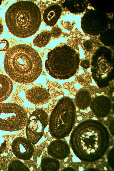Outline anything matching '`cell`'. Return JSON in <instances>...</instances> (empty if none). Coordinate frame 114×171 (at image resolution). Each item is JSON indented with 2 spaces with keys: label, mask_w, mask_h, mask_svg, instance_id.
I'll return each instance as SVG.
<instances>
[{
  "label": "cell",
  "mask_w": 114,
  "mask_h": 171,
  "mask_svg": "<svg viewBox=\"0 0 114 171\" xmlns=\"http://www.w3.org/2000/svg\"><path fill=\"white\" fill-rule=\"evenodd\" d=\"M13 153L20 159L28 160L33 154L34 148L32 143L27 139L19 137L15 139L11 145Z\"/></svg>",
  "instance_id": "cell-9"
},
{
  "label": "cell",
  "mask_w": 114,
  "mask_h": 171,
  "mask_svg": "<svg viewBox=\"0 0 114 171\" xmlns=\"http://www.w3.org/2000/svg\"><path fill=\"white\" fill-rule=\"evenodd\" d=\"M27 119V112L19 105L13 103H0V130L19 131L25 126Z\"/></svg>",
  "instance_id": "cell-6"
},
{
  "label": "cell",
  "mask_w": 114,
  "mask_h": 171,
  "mask_svg": "<svg viewBox=\"0 0 114 171\" xmlns=\"http://www.w3.org/2000/svg\"><path fill=\"white\" fill-rule=\"evenodd\" d=\"M92 78L91 74L88 72H85L77 76L76 80L80 85L85 86H88L91 83Z\"/></svg>",
  "instance_id": "cell-18"
},
{
  "label": "cell",
  "mask_w": 114,
  "mask_h": 171,
  "mask_svg": "<svg viewBox=\"0 0 114 171\" xmlns=\"http://www.w3.org/2000/svg\"><path fill=\"white\" fill-rule=\"evenodd\" d=\"M89 106L95 115L99 118H104L107 117L110 113L112 103L109 97L101 95L91 99Z\"/></svg>",
  "instance_id": "cell-10"
},
{
  "label": "cell",
  "mask_w": 114,
  "mask_h": 171,
  "mask_svg": "<svg viewBox=\"0 0 114 171\" xmlns=\"http://www.w3.org/2000/svg\"><path fill=\"white\" fill-rule=\"evenodd\" d=\"M5 20L9 30L13 34L24 38L32 36L38 30L41 14L35 3L21 1L9 7L5 13Z\"/></svg>",
  "instance_id": "cell-3"
},
{
  "label": "cell",
  "mask_w": 114,
  "mask_h": 171,
  "mask_svg": "<svg viewBox=\"0 0 114 171\" xmlns=\"http://www.w3.org/2000/svg\"><path fill=\"white\" fill-rule=\"evenodd\" d=\"M13 88L12 82L7 76L0 74V103L9 96Z\"/></svg>",
  "instance_id": "cell-15"
},
{
  "label": "cell",
  "mask_w": 114,
  "mask_h": 171,
  "mask_svg": "<svg viewBox=\"0 0 114 171\" xmlns=\"http://www.w3.org/2000/svg\"><path fill=\"white\" fill-rule=\"evenodd\" d=\"M91 99V95L89 91L82 89L76 93L74 103L78 109L84 110L89 106Z\"/></svg>",
  "instance_id": "cell-14"
},
{
  "label": "cell",
  "mask_w": 114,
  "mask_h": 171,
  "mask_svg": "<svg viewBox=\"0 0 114 171\" xmlns=\"http://www.w3.org/2000/svg\"><path fill=\"white\" fill-rule=\"evenodd\" d=\"M109 130L110 132L112 134V135H113V121L112 122H111L110 124L109 127Z\"/></svg>",
  "instance_id": "cell-26"
},
{
  "label": "cell",
  "mask_w": 114,
  "mask_h": 171,
  "mask_svg": "<svg viewBox=\"0 0 114 171\" xmlns=\"http://www.w3.org/2000/svg\"><path fill=\"white\" fill-rule=\"evenodd\" d=\"M25 97L29 102L36 105L46 104L50 99L49 91L45 88L39 86L28 89L26 92Z\"/></svg>",
  "instance_id": "cell-11"
},
{
  "label": "cell",
  "mask_w": 114,
  "mask_h": 171,
  "mask_svg": "<svg viewBox=\"0 0 114 171\" xmlns=\"http://www.w3.org/2000/svg\"><path fill=\"white\" fill-rule=\"evenodd\" d=\"M3 31V27L2 23L1 20L0 19V35H1Z\"/></svg>",
  "instance_id": "cell-27"
},
{
  "label": "cell",
  "mask_w": 114,
  "mask_h": 171,
  "mask_svg": "<svg viewBox=\"0 0 114 171\" xmlns=\"http://www.w3.org/2000/svg\"><path fill=\"white\" fill-rule=\"evenodd\" d=\"M6 147V142L4 138L0 135V154L4 151Z\"/></svg>",
  "instance_id": "cell-24"
},
{
  "label": "cell",
  "mask_w": 114,
  "mask_h": 171,
  "mask_svg": "<svg viewBox=\"0 0 114 171\" xmlns=\"http://www.w3.org/2000/svg\"><path fill=\"white\" fill-rule=\"evenodd\" d=\"M80 61L79 56L75 52H63L57 47L48 53L45 66L47 73L52 78L66 80L78 73Z\"/></svg>",
  "instance_id": "cell-4"
},
{
  "label": "cell",
  "mask_w": 114,
  "mask_h": 171,
  "mask_svg": "<svg viewBox=\"0 0 114 171\" xmlns=\"http://www.w3.org/2000/svg\"><path fill=\"white\" fill-rule=\"evenodd\" d=\"M48 154L56 159L63 160L70 154V148L67 142L61 139H58L52 141L47 149Z\"/></svg>",
  "instance_id": "cell-12"
},
{
  "label": "cell",
  "mask_w": 114,
  "mask_h": 171,
  "mask_svg": "<svg viewBox=\"0 0 114 171\" xmlns=\"http://www.w3.org/2000/svg\"><path fill=\"white\" fill-rule=\"evenodd\" d=\"M113 59L110 54H97L93 56L91 75L99 88L106 87L113 80Z\"/></svg>",
  "instance_id": "cell-7"
},
{
  "label": "cell",
  "mask_w": 114,
  "mask_h": 171,
  "mask_svg": "<svg viewBox=\"0 0 114 171\" xmlns=\"http://www.w3.org/2000/svg\"><path fill=\"white\" fill-rule=\"evenodd\" d=\"M83 46L85 49L87 51H89L93 49V42L90 40H87L83 43Z\"/></svg>",
  "instance_id": "cell-23"
},
{
  "label": "cell",
  "mask_w": 114,
  "mask_h": 171,
  "mask_svg": "<svg viewBox=\"0 0 114 171\" xmlns=\"http://www.w3.org/2000/svg\"><path fill=\"white\" fill-rule=\"evenodd\" d=\"M80 64L81 66L84 69H87L90 67V63L89 60L85 59L81 61Z\"/></svg>",
  "instance_id": "cell-25"
},
{
  "label": "cell",
  "mask_w": 114,
  "mask_h": 171,
  "mask_svg": "<svg viewBox=\"0 0 114 171\" xmlns=\"http://www.w3.org/2000/svg\"><path fill=\"white\" fill-rule=\"evenodd\" d=\"M51 36L54 38H58L62 33L61 29L58 26L54 27L50 31Z\"/></svg>",
  "instance_id": "cell-20"
},
{
  "label": "cell",
  "mask_w": 114,
  "mask_h": 171,
  "mask_svg": "<svg viewBox=\"0 0 114 171\" xmlns=\"http://www.w3.org/2000/svg\"><path fill=\"white\" fill-rule=\"evenodd\" d=\"M51 35L50 31L47 30L42 31L37 34L33 40L34 45L41 48L46 46L49 42Z\"/></svg>",
  "instance_id": "cell-17"
},
{
  "label": "cell",
  "mask_w": 114,
  "mask_h": 171,
  "mask_svg": "<svg viewBox=\"0 0 114 171\" xmlns=\"http://www.w3.org/2000/svg\"><path fill=\"white\" fill-rule=\"evenodd\" d=\"M2 2V0H0V6L1 5V4Z\"/></svg>",
  "instance_id": "cell-29"
},
{
  "label": "cell",
  "mask_w": 114,
  "mask_h": 171,
  "mask_svg": "<svg viewBox=\"0 0 114 171\" xmlns=\"http://www.w3.org/2000/svg\"><path fill=\"white\" fill-rule=\"evenodd\" d=\"M70 141L72 150L77 157L84 161L92 162L104 155L109 143V134L101 122L88 119L75 128Z\"/></svg>",
  "instance_id": "cell-1"
},
{
  "label": "cell",
  "mask_w": 114,
  "mask_h": 171,
  "mask_svg": "<svg viewBox=\"0 0 114 171\" xmlns=\"http://www.w3.org/2000/svg\"><path fill=\"white\" fill-rule=\"evenodd\" d=\"M9 46V42L7 40H0V51H7L8 50Z\"/></svg>",
  "instance_id": "cell-21"
},
{
  "label": "cell",
  "mask_w": 114,
  "mask_h": 171,
  "mask_svg": "<svg viewBox=\"0 0 114 171\" xmlns=\"http://www.w3.org/2000/svg\"><path fill=\"white\" fill-rule=\"evenodd\" d=\"M4 66L10 77L21 84L34 81L40 75L42 68V60L38 52L25 44L14 46L7 51Z\"/></svg>",
  "instance_id": "cell-2"
},
{
  "label": "cell",
  "mask_w": 114,
  "mask_h": 171,
  "mask_svg": "<svg viewBox=\"0 0 114 171\" xmlns=\"http://www.w3.org/2000/svg\"><path fill=\"white\" fill-rule=\"evenodd\" d=\"M8 170L10 171H29L30 170L22 162L15 160L9 164Z\"/></svg>",
  "instance_id": "cell-19"
},
{
  "label": "cell",
  "mask_w": 114,
  "mask_h": 171,
  "mask_svg": "<svg viewBox=\"0 0 114 171\" xmlns=\"http://www.w3.org/2000/svg\"><path fill=\"white\" fill-rule=\"evenodd\" d=\"M107 160L110 166L113 169L114 168L113 147L111 149L108 154Z\"/></svg>",
  "instance_id": "cell-22"
},
{
  "label": "cell",
  "mask_w": 114,
  "mask_h": 171,
  "mask_svg": "<svg viewBox=\"0 0 114 171\" xmlns=\"http://www.w3.org/2000/svg\"><path fill=\"white\" fill-rule=\"evenodd\" d=\"M76 111L75 105L70 97L60 99L51 113L49 131L53 137L64 138L69 135L74 125Z\"/></svg>",
  "instance_id": "cell-5"
},
{
  "label": "cell",
  "mask_w": 114,
  "mask_h": 171,
  "mask_svg": "<svg viewBox=\"0 0 114 171\" xmlns=\"http://www.w3.org/2000/svg\"><path fill=\"white\" fill-rule=\"evenodd\" d=\"M48 119L47 113L41 109H36L31 114L27 121L26 132L27 139L32 143H36L42 137L47 125Z\"/></svg>",
  "instance_id": "cell-8"
},
{
  "label": "cell",
  "mask_w": 114,
  "mask_h": 171,
  "mask_svg": "<svg viewBox=\"0 0 114 171\" xmlns=\"http://www.w3.org/2000/svg\"><path fill=\"white\" fill-rule=\"evenodd\" d=\"M40 167L43 171H57L60 169V163L56 158L45 157L41 159Z\"/></svg>",
  "instance_id": "cell-16"
},
{
  "label": "cell",
  "mask_w": 114,
  "mask_h": 171,
  "mask_svg": "<svg viewBox=\"0 0 114 171\" xmlns=\"http://www.w3.org/2000/svg\"><path fill=\"white\" fill-rule=\"evenodd\" d=\"M62 12V8L58 4H52L48 7L43 13V19L48 26H54L60 18Z\"/></svg>",
  "instance_id": "cell-13"
},
{
  "label": "cell",
  "mask_w": 114,
  "mask_h": 171,
  "mask_svg": "<svg viewBox=\"0 0 114 171\" xmlns=\"http://www.w3.org/2000/svg\"><path fill=\"white\" fill-rule=\"evenodd\" d=\"M62 170L74 171L75 170L72 167H67L64 169Z\"/></svg>",
  "instance_id": "cell-28"
}]
</instances>
